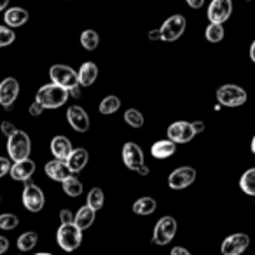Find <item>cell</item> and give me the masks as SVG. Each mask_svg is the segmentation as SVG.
Returning a JSON list of instances; mask_svg holds the SVG:
<instances>
[{"instance_id": "cell-1", "label": "cell", "mask_w": 255, "mask_h": 255, "mask_svg": "<svg viewBox=\"0 0 255 255\" xmlns=\"http://www.w3.org/2000/svg\"><path fill=\"white\" fill-rule=\"evenodd\" d=\"M68 100V89L61 88V86L54 84H44L42 88H39L35 95V102H39L44 109H60L67 103Z\"/></svg>"}, {"instance_id": "cell-2", "label": "cell", "mask_w": 255, "mask_h": 255, "mask_svg": "<svg viewBox=\"0 0 255 255\" xmlns=\"http://www.w3.org/2000/svg\"><path fill=\"white\" fill-rule=\"evenodd\" d=\"M30 150H32V143H30V136L25 131L16 129L11 136H7V152L12 161L30 157Z\"/></svg>"}, {"instance_id": "cell-3", "label": "cell", "mask_w": 255, "mask_h": 255, "mask_svg": "<svg viewBox=\"0 0 255 255\" xmlns=\"http://www.w3.org/2000/svg\"><path fill=\"white\" fill-rule=\"evenodd\" d=\"M56 241L65 252H74L81 247L82 241V231L75 226L74 222L61 224V227L56 233Z\"/></svg>"}, {"instance_id": "cell-4", "label": "cell", "mask_w": 255, "mask_h": 255, "mask_svg": "<svg viewBox=\"0 0 255 255\" xmlns=\"http://www.w3.org/2000/svg\"><path fill=\"white\" fill-rule=\"evenodd\" d=\"M123 161H124V164H126V168H129V170L136 171V173L143 175V177L149 175V166L143 163V152L136 143H133V142L124 143Z\"/></svg>"}, {"instance_id": "cell-5", "label": "cell", "mask_w": 255, "mask_h": 255, "mask_svg": "<svg viewBox=\"0 0 255 255\" xmlns=\"http://www.w3.org/2000/svg\"><path fill=\"white\" fill-rule=\"evenodd\" d=\"M247 98V91L236 84H224L217 89V102L222 107H241Z\"/></svg>"}, {"instance_id": "cell-6", "label": "cell", "mask_w": 255, "mask_h": 255, "mask_svg": "<svg viewBox=\"0 0 255 255\" xmlns=\"http://www.w3.org/2000/svg\"><path fill=\"white\" fill-rule=\"evenodd\" d=\"M175 234H177V220L173 217H163V219L157 220L156 227H154L152 243L164 247L173 240Z\"/></svg>"}, {"instance_id": "cell-7", "label": "cell", "mask_w": 255, "mask_h": 255, "mask_svg": "<svg viewBox=\"0 0 255 255\" xmlns=\"http://www.w3.org/2000/svg\"><path fill=\"white\" fill-rule=\"evenodd\" d=\"M185 18L182 14H175V16H170L166 21L163 23V26L159 28V33H161V40L164 42H173V40L180 39L182 33L185 32Z\"/></svg>"}, {"instance_id": "cell-8", "label": "cell", "mask_w": 255, "mask_h": 255, "mask_svg": "<svg viewBox=\"0 0 255 255\" xmlns=\"http://www.w3.org/2000/svg\"><path fill=\"white\" fill-rule=\"evenodd\" d=\"M44 203H46V198H44V192L40 191V187L32 184L30 178L25 180V189H23V205H25V208L32 213H37L44 208Z\"/></svg>"}, {"instance_id": "cell-9", "label": "cell", "mask_w": 255, "mask_h": 255, "mask_svg": "<svg viewBox=\"0 0 255 255\" xmlns=\"http://www.w3.org/2000/svg\"><path fill=\"white\" fill-rule=\"evenodd\" d=\"M49 75L54 84L61 86V88H65V89H70V88H74L75 84H79L77 72L68 67V65H53L49 70Z\"/></svg>"}, {"instance_id": "cell-10", "label": "cell", "mask_w": 255, "mask_h": 255, "mask_svg": "<svg viewBox=\"0 0 255 255\" xmlns=\"http://www.w3.org/2000/svg\"><path fill=\"white\" fill-rule=\"evenodd\" d=\"M233 14V0H212L206 11L210 23H226Z\"/></svg>"}, {"instance_id": "cell-11", "label": "cell", "mask_w": 255, "mask_h": 255, "mask_svg": "<svg viewBox=\"0 0 255 255\" xmlns=\"http://www.w3.org/2000/svg\"><path fill=\"white\" fill-rule=\"evenodd\" d=\"M196 180V170L192 166H180L168 177V185L170 189L175 191H182V189L189 187L192 182Z\"/></svg>"}, {"instance_id": "cell-12", "label": "cell", "mask_w": 255, "mask_h": 255, "mask_svg": "<svg viewBox=\"0 0 255 255\" xmlns=\"http://www.w3.org/2000/svg\"><path fill=\"white\" fill-rule=\"evenodd\" d=\"M196 136L194 128L187 121H177L168 128V138L175 143H187Z\"/></svg>"}, {"instance_id": "cell-13", "label": "cell", "mask_w": 255, "mask_h": 255, "mask_svg": "<svg viewBox=\"0 0 255 255\" xmlns=\"http://www.w3.org/2000/svg\"><path fill=\"white\" fill-rule=\"evenodd\" d=\"M248 245H250V238L245 233H236V234L227 236L226 240L222 241L220 252H222V255H240L247 250Z\"/></svg>"}, {"instance_id": "cell-14", "label": "cell", "mask_w": 255, "mask_h": 255, "mask_svg": "<svg viewBox=\"0 0 255 255\" xmlns=\"http://www.w3.org/2000/svg\"><path fill=\"white\" fill-rule=\"evenodd\" d=\"M19 95V82L14 77H7L0 82V105L11 109Z\"/></svg>"}, {"instance_id": "cell-15", "label": "cell", "mask_w": 255, "mask_h": 255, "mask_svg": "<svg viewBox=\"0 0 255 255\" xmlns=\"http://www.w3.org/2000/svg\"><path fill=\"white\" fill-rule=\"evenodd\" d=\"M67 121L77 133H86L89 129V116L79 105H72L67 110Z\"/></svg>"}, {"instance_id": "cell-16", "label": "cell", "mask_w": 255, "mask_h": 255, "mask_svg": "<svg viewBox=\"0 0 255 255\" xmlns=\"http://www.w3.org/2000/svg\"><path fill=\"white\" fill-rule=\"evenodd\" d=\"M33 173H35V163H33L30 157L14 161V164H11V168H9V175H11L12 180H16V182L28 180V178H32Z\"/></svg>"}, {"instance_id": "cell-17", "label": "cell", "mask_w": 255, "mask_h": 255, "mask_svg": "<svg viewBox=\"0 0 255 255\" xmlns=\"http://www.w3.org/2000/svg\"><path fill=\"white\" fill-rule=\"evenodd\" d=\"M44 171H46L47 177L53 178V180H56V182H61L67 177H70V175H74L70 171V168H68V164L61 159H53V161H49V163H46Z\"/></svg>"}, {"instance_id": "cell-18", "label": "cell", "mask_w": 255, "mask_h": 255, "mask_svg": "<svg viewBox=\"0 0 255 255\" xmlns=\"http://www.w3.org/2000/svg\"><path fill=\"white\" fill-rule=\"evenodd\" d=\"M89 161V154L86 149H82V147H79V149H72L70 156L67 157V161L65 163L68 164V168H70L72 173H79V171H82L86 168V164H88Z\"/></svg>"}, {"instance_id": "cell-19", "label": "cell", "mask_w": 255, "mask_h": 255, "mask_svg": "<svg viewBox=\"0 0 255 255\" xmlns=\"http://www.w3.org/2000/svg\"><path fill=\"white\" fill-rule=\"evenodd\" d=\"M72 143L67 136L63 135H58L51 140V154H53L56 159H61V161H67V157L70 156L72 152Z\"/></svg>"}, {"instance_id": "cell-20", "label": "cell", "mask_w": 255, "mask_h": 255, "mask_svg": "<svg viewBox=\"0 0 255 255\" xmlns=\"http://www.w3.org/2000/svg\"><path fill=\"white\" fill-rule=\"evenodd\" d=\"M96 77H98V67H96L93 61H86L81 65L77 72V82L82 88H88V86L95 84Z\"/></svg>"}, {"instance_id": "cell-21", "label": "cell", "mask_w": 255, "mask_h": 255, "mask_svg": "<svg viewBox=\"0 0 255 255\" xmlns=\"http://www.w3.org/2000/svg\"><path fill=\"white\" fill-rule=\"evenodd\" d=\"M4 21L9 28H19L28 21V11L21 7H9L4 12Z\"/></svg>"}, {"instance_id": "cell-22", "label": "cell", "mask_w": 255, "mask_h": 255, "mask_svg": "<svg viewBox=\"0 0 255 255\" xmlns=\"http://www.w3.org/2000/svg\"><path fill=\"white\" fill-rule=\"evenodd\" d=\"M175 150H177V143L171 142L170 138L159 140V142L152 143V147H150V154H152V157H156V159H168V157L173 156Z\"/></svg>"}, {"instance_id": "cell-23", "label": "cell", "mask_w": 255, "mask_h": 255, "mask_svg": "<svg viewBox=\"0 0 255 255\" xmlns=\"http://www.w3.org/2000/svg\"><path fill=\"white\" fill-rule=\"evenodd\" d=\"M95 217H96V212L91 208V206L84 205L82 208H79V212L74 215V224L79 227L81 231H86L93 226L95 222Z\"/></svg>"}, {"instance_id": "cell-24", "label": "cell", "mask_w": 255, "mask_h": 255, "mask_svg": "<svg viewBox=\"0 0 255 255\" xmlns=\"http://www.w3.org/2000/svg\"><path fill=\"white\" fill-rule=\"evenodd\" d=\"M156 208H157L156 199L150 198V196H143V198H138L133 203V212L136 215H150V213L156 212Z\"/></svg>"}, {"instance_id": "cell-25", "label": "cell", "mask_w": 255, "mask_h": 255, "mask_svg": "<svg viewBox=\"0 0 255 255\" xmlns=\"http://www.w3.org/2000/svg\"><path fill=\"white\" fill-rule=\"evenodd\" d=\"M61 184H63L65 194L70 196V198H79V196L82 194V191H84L82 182L79 180L75 175H70V177H67L65 180H61Z\"/></svg>"}, {"instance_id": "cell-26", "label": "cell", "mask_w": 255, "mask_h": 255, "mask_svg": "<svg viewBox=\"0 0 255 255\" xmlns=\"http://www.w3.org/2000/svg\"><path fill=\"white\" fill-rule=\"evenodd\" d=\"M240 187L247 196H255V168H250L241 175Z\"/></svg>"}, {"instance_id": "cell-27", "label": "cell", "mask_w": 255, "mask_h": 255, "mask_svg": "<svg viewBox=\"0 0 255 255\" xmlns=\"http://www.w3.org/2000/svg\"><path fill=\"white\" fill-rule=\"evenodd\" d=\"M37 243H39V234L33 233V231H26L18 238V248L21 252H30L32 248L37 247Z\"/></svg>"}, {"instance_id": "cell-28", "label": "cell", "mask_w": 255, "mask_h": 255, "mask_svg": "<svg viewBox=\"0 0 255 255\" xmlns=\"http://www.w3.org/2000/svg\"><path fill=\"white\" fill-rule=\"evenodd\" d=\"M88 206H91L95 212H98V210L103 208V205H105V194H103V191L100 187H93L91 191H89L88 194V203H86Z\"/></svg>"}, {"instance_id": "cell-29", "label": "cell", "mask_w": 255, "mask_h": 255, "mask_svg": "<svg viewBox=\"0 0 255 255\" xmlns=\"http://www.w3.org/2000/svg\"><path fill=\"white\" fill-rule=\"evenodd\" d=\"M121 109V100L117 96L110 95V96H105L100 103V112L103 116H110V114H116L117 110Z\"/></svg>"}, {"instance_id": "cell-30", "label": "cell", "mask_w": 255, "mask_h": 255, "mask_svg": "<svg viewBox=\"0 0 255 255\" xmlns=\"http://www.w3.org/2000/svg\"><path fill=\"white\" fill-rule=\"evenodd\" d=\"M100 44V35L95 30H84L81 35V46L86 51H95Z\"/></svg>"}, {"instance_id": "cell-31", "label": "cell", "mask_w": 255, "mask_h": 255, "mask_svg": "<svg viewBox=\"0 0 255 255\" xmlns=\"http://www.w3.org/2000/svg\"><path fill=\"white\" fill-rule=\"evenodd\" d=\"M205 35L208 42H220L224 39V26L222 23H210L205 30Z\"/></svg>"}, {"instance_id": "cell-32", "label": "cell", "mask_w": 255, "mask_h": 255, "mask_svg": "<svg viewBox=\"0 0 255 255\" xmlns=\"http://www.w3.org/2000/svg\"><path fill=\"white\" fill-rule=\"evenodd\" d=\"M124 121H126V124H129L131 128H142L143 123H145L143 114L136 109H128L126 112H124Z\"/></svg>"}, {"instance_id": "cell-33", "label": "cell", "mask_w": 255, "mask_h": 255, "mask_svg": "<svg viewBox=\"0 0 255 255\" xmlns=\"http://www.w3.org/2000/svg\"><path fill=\"white\" fill-rule=\"evenodd\" d=\"M19 219L14 213H2L0 215V229L2 231H12L14 227H18Z\"/></svg>"}, {"instance_id": "cell-34", "label": "cell", "mask_w": 255, "mask_h": 255, "mask_svg": "<svg viewBox=\"0 0 255 255\" xmlns=\"http://www.w3.org/2000/svg\"><path fill=\"white\" fill-rule=\"evenodd\" d=\"M16 40V33L12 32V28L9 26L0 25V47H7L11 46L12 42Z\"/></svg>"}, {"instance_id": "cell-35", "label": "cell", "mask_w": 255, "mask_h": 255, "mask_svg": "<svg viewBox=\"0 0 255 255\" xmlns=\"http://www.w3.org/2000/svg\"><path fill=\"white\" fill-rule=\"evenodd\" d=\"M16 129H18V128H16L12 123H9V121H4V123L0 124V131L4 133V136H11Z\"/></svg>"}, {"instance_id": "cell-36", "label": "cell", "mask_w": 255, "mask_h": 255, "mask_svg": "<svg viewBox=\"0 0 255 255\" xmlns=\"http://www.w3.org/2000/svg\"><path fill=\"white\" fill-rule=\"evenodd\" d=\"M9 168H11V161L7 157H0V178L9 173Z\"/></svg>"}, {"instance_id": "cell-37", "label": "cell", "mask_w": 255, "mask_h": 255, "mask_svg": "<svg viewBox=\"0 0 255 255\" xmlns=\"http://www.w3.org/2000/svg\"><path fill=\"white\" fill-rule=\"evenodd\" d=\"M60 222L61 224H67V222H74V213L70 212V210H61L60 212Z\"/></svg>"}, {"instance_id": "cell-38", "label": "cell", "mask_w": 255, "mask_h": 255, "mask_svg": "<svg viewBox=\"0 0 255 255\" xmlns=\"http://www.w3.org/2000/svg\"><path fill=\"white\" fill-rule=\"evenodd\" d=\"M30 116H33V117H37V116H40V114L44 112V107L40 105L39 102H33L32 105H30Z\"/></svg>"}, {"instance_id": "cell-39", "label": "cell", "mask_w": 255, "mask_h": 255, "mask_svg": "<svg viewBox=\"0 0 255 255\" xmlns=\"http://www.w3.org/2000/svg\"><path fill=\"white\" fill-rule=\"evenodd\" d=\"M9 250V240L5 236H0V255Z\"/></svg>"}, {"instance_id": "cell-40", "label": "cell", "mask_w": 255, "mask_h": 255, "mask_svg": "<svg viewBox=\"0 0 255 255\" xmlns=\"http://www.w3.org/2000/svg\"><path fill=\"white\" fill-rule=\"evenodd\" d=\"M191 124H192V128H194L196 135L205 131V123H203V121H194V123H191Z\"/></svg>"}, {"instance_id": "cell-41", "label": "cell", "mask_w": 255, "mask_h": 255, "mask_svg": "<svg viewBox=\"0 0 255 255\" xmlns=\"http://www.w3.org/2000/svg\"><path fill=\"white\" fill-rule=\"evenodd\" d=\"M68 96H74V98H81V86L75 84L74 88L68 89Z\"/></svg>"}, {"instance_id": "cell-42", "label": "cell", "mask_w": 255, "mask_h": 255, "mask_svg": "<svg viewBox=\"0 0 255 255\" xmlns=\"http://www.w3.org/2000/svg\"><path fill=\"white\" fill-rule=\"evenodd\" d=\"M192 9H201L203 4H205V0H185Z\"/></svg>"}, {"instance_id": "cell-43", "label": "cell", "mask_w": 255, "mask_h": 255, "mask_svg": "<svg viewBox=\"0 0 255 255\" xmlns=\"http://www.w3.org/2000/svg\"><path fill=\"white\" fill-rule=\"evenodd\" d=\"M171 255H191V254H189V250H185V248L175 247V248H171Z\"/></svg>"}, {"instance_id": "cell-44", "label": "cell", "mask_w": 255, "mask_h": 255, "mask_svg": "<svg viewBox=\"0 0 255 255\" xmlns=\"http://www.w3.org/2000/svg\"><path fill=\"white\" fill-rule=\"evenodd\" d=\"M149 39H150V40H161L159 30H150V32H149Z\"/></svg>"}, {"instance_id": "cell-45", "label": "cell", "mask_w": 255, "mask_h": 255, "mask_svg": "<svg viewBox=\"0 0 255 255\" xmlns=\"http://www.w3.org/2000/svg\"><path fill=\"white\" fill-rule=\"evenodd\" d=\"M250 60L255 61V42H252V46H250Z\"/></svg>"}, {"instance_id": "cell-46", "label": "cell", "mask_w": 255, "mask_h": 255, "mask_svg": "<svg viewBox=\"0 0 255 255\" xmlns=\"http://www.w3.org/2000/svg\"><path fill=\"white\" fill-rule=\"evenodd\" d=\"M7 5H9V0H0V12L4 11Z\"/></svg>"}, {"instance_id": "cell-47", "label": "cell", "mask_w": 255, "mask_h": 255, "mask_svg": "<svg viewBox=\"0 0 255 255\" xmlns=\"http://www.w3.org/2000/svg\"><path fill=\"white\" fill-rule=\"evenodd\" d=\"M252 152H255V136L252 138Z\"/></svg>"}, {"instance_id": "cell-48", "label": "cell", "mask_w": 255, "mask_h": 255, "mask_svg": "<svg viewBox=\"0 0 255 255\" xmlns=\"http://www.w3.org/2000/svg\"><path fill=\"white\" fill-rule=\"evenodd\" d=\"M248 2H250V0H248Z\"/></svg>"}]
</instances>
